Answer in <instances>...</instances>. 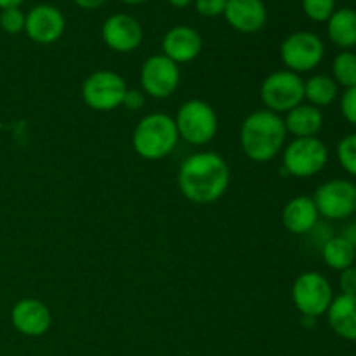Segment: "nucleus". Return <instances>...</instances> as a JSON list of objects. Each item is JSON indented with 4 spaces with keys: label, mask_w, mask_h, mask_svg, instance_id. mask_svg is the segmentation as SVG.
<instances>
[{
    "label": "nucleus",
    "mask_w": 356,
    "mask_h": 356,
    "mask_svg": "<svg viewBox=\"0 0 356 356\" xmlns=\"http://www.w3.org/2000/svg\"><path fill=\"white\" fill-rule=\"evenodd\" d=\"M229 167L214 152H198L186 156L179 165L177 186L184 198L198 205L218 202L229 186Z\"/></svg>",
    "instance_id": "1"
},
{
    "label": "nucleus",
    "mask_w": 356,
    "mask_h": 356,
    "mask_svg": "<svg viewBox=\"0 0 356 356\" xmlns=\"http://www.w3.org/2000/svg\"><path fill=\"white\" fill-rule=\"evenodd\" d=\"M325 56V45L318 35L312 31H294L280 45V58L285 68L294 73H308L315 70Z\"/></svg>",
    "instance_id": "9"
},
{
    "label": "nucleus",
    "mask_w": 356,
    "mask_h": 356,
    "mask_svg": "<svg viewBox=\"0 0 356 356\" xmlns=\"http://www.w3.org/2000/svg\"><path fill=\"white\" fill-rule=\"evenodd\" d=\"M179 141L176 122L165 113L143 117L132 132V148L141 159L155 162L169 156Z\"/></svg>",
    "instance_id": "3"
},
{
    "label": "nucleus",
    "mask_w": 356,
    "mask_h": 356,
    "mask_svg": "<svg viewBox=\"0 0 356 356\" xmlns=\"http://www.w3.org/2000/svg\"><path fill=\"white\" fill-rule=\"evenodd\" d=\"M24 0H0V9H13V7H19Z\"/></svg>",
    "instance_id": "33"
},
{
    "label": "nucleus",
    "mask_w": 356,
    "mask_h": 356,
    "mask_svg": "<svg viewBox=\"0 0 356 356\" xmlns=\"http://www.w3.org/2000/svg\"><path fill=\"white\" fill-rule=\"evenodd\" d=\"M143 92L153 99H167L177 90L181 82L179 65L170 61L167 56H149L139 73Z\"/></svg>",
    "instance_id": "11"
},
{
    "label": "nucleus",
    "mask_w": 356,
    "mask_h": 356,
    "mask_svg": "<svg viewBox=\"0 0 356 356\" xmlns=\"http://www.w3.org/2000/svg\"><path fill=\"white\" fill-rule=\"evenodd\" d=\"M24 21H26V14L19 7L3 9L0 13V28L9 35H17L24 31Z\"/></svg>",
    "instance_id": "26"
},
{
    "label": "nucleus",
    "mask_w": 356,
    "mask_h": 356,
    "mask_svg": "<svg viewBox=\"0 0 356 356\" xmlns=\"http://www.w3.org/2000/svg\"><path fill=\"white\" fill-rule=\"evenodd\" d=\"M146 104V94L143 90L138 89H127L124 96V103L122 106L129 111H139L141 108H145Z\"/></svg>",
    "instance_id": "30"
},
{
    "label": "nucleus",
    "mask_w": 356,
    "mask_h": 356,
    "mask_svg": "<svg viewBox=\"0 0 356 356\" xmlns=\"http://www.w3.org/2000/svg\"><path fill=\"white\" fill-rule=\"evenodd\" d=\"M341 236H344V238H346L348 242H350L351 245H353L356 249V221L350 222V225H346V228L343 229Z\"/></svg>",
    "instance_id": "32"
},
{
    "label": "nucleus",
    "mask_w": 356,
    "mask_h": 356,
    "mask_svg": "<svg viewBox=\"0 0 356 356\" xmlns=\"http://www.w3.org/2000/svg\"><path fill=\"white\" fill-rule=\"evenodd\" d=\"M329 149L318 138H296L282 149V167L298 179H308L325 169Z\"/></svg>",
    "instance_id": "5"
},
{
    "label": "nucleus",
    "mask_w": 356,
    "mask_h": 356,
    "mask_svg": "<svg viewBox=\"0 0 356 356\" xmlns=\"http://www.w3.org/2000/svg\"><path fill=\"white\" fill-rule=\"evenodd\" d=\"M120 2H124V3H131V6H138V3L146 2V0H120Z\"/></svg>",
    "instance_id": "35"
},
{
    "label": "nucleus",
    "mask_w": 356,
    "mask_h": 356,
    "mask_svg": "<svg viewBox=\"0 0 356 356\" xmlns=\"http://www.w3.org/2000/svg\"><path fill=\"white\" fill-rule=\"evenodd\" d=\"M73 2H75L80 9L90 10V9H99V7H103L108 0H73Z\"/></svg>",
    "instance_id": "31"
},
{
    "label": "nucleus",
    "mask_w": 356,
    "mask_h": 356,
    "mask_svg": "<svg viewBox=\"0 0 356 356\" xmlns=\"http://www.w3.org/2000/svg\"><path fill=\"white\" fill-rule=\"evenodd\" d=\"M325 315L337 336L356 343V296L341 294L334 298Z\"/></svg>",
    "instance_id": "18"
},
{
    "label": "nucleus",
    "mask_w": 356,
    "mask_h": 356,
    "mask_svg": "<svg viewBox=\"0 0 356 356\" xmlns=\"http://www.w3.org/2000/svg\"><path fill=\"white\" fill-rule=\"evenodd\" d=\"M341 113L346 118L348 124L356 127V87L346 89L341 96Z\"/></svg>",
    "instance_id": "28"
},
{
    "label": "nucleus",
    "mask_w": 356,
    "mask_h": 356,
    "mask_svg": "<svg viewBox=\"0 0 356 356\" xmlns=\"http://www.w3.org/2000/svg\"><path fill=\"white\" fill-rule=\"evenodd\" d=\"M318 209L313 197H296L285 204L282 211V225L292 235H308L318 225Z\"/></svg>",
    "instance_id": "17"
},
{
    "label": "nucleus",
    "mask_w": 356,
    "mask_h": 356,
    "mask_svg": "<svg viewBox=\"0 0 356 356\" xmlns=\"http://www.w3.org/2000/svg\"><path fill=\"white\" fill-rule=\"evenodd\" d=\"M287 129L284 118L270 110H256L245 117L240 127V146L252 162L264 163L280 155L285 148Z\"/></svg>",
    "instance_id": "2"
},
{
    "label": "nucleus",
    "mask_w": 356,
    "mask_h": 356,
    "mask_svg": "<svg viewBox=\"0 0 356 356\" xmlns=\"http://www.w3.org/2000/svg\"><path fill=\"white\" fill-rule=\"evenodd\" d=\"M191 2H195V0H169L170 6L176 7V9H184V7L191 6Z\"/></svg>",
    "instance_id": "34"
},
{
    "label": "nucleus",
    "mask_w": 356,
    "mask_h": 356,
    "mask_svg": "<svg viewBox=\"0 0 356 356\" xmlns=\"http://www.w3.org/2000/svg\"><path fill=\"white\" fill-rule=\"evenodd\" d=\"M10 322L19 334L28 337H40L49 332L52 325V315L47 305L38 299H19L10 309Z\"/></svg>",
    "instance_id": "14"
},
{
    "label": "nucleus",
    "mask_w": 356,
    "mask_h": 356,
    "mask_svg": "<svg viewBox=\"0 0 356 356\" xmlns=\"http://www.w3.org/2000/svg\"><path fill=\"white\" fill-rule=\"evenodd\" d=\"M332 299V285L322 273L305 271L292 284V302L302 316L316 320L325 315Z\"/></svg>",
    "instance_id": "8"
},
{
    "label": "nucleus",
    "mask_w": 356,
    "mask_h": 356,
    "mask_svg": "<svg viewBox=\"0 0 356 356\" xmlns=\"http://www.w3.org/2000/svg\"><path fill=\"white\" fill-rule=\"evenodd\" d=\"M339 96V86L329 75H313L305 80V99L316 108L332 104Z\"/></svg>",
    "instance_id": "22"
},
{
    "label": "nucleus",
    "mask_w": 356,
    "mask_h": 356,
    "mask_svg": "<svg viewBox=\"0 0 356 356\" xmlns=\"http://www.w3.org/2000/svg\"><path fill=\"white\" fill-rule=\"evenodd\" d=\"M336 10V0H302V13L315 23H327Z\"/></svg>",
    "instance_id": "25"
},
{
    "label": "nucleus",
    "mask_w": 356,
    "mask_h": 356,
    "mask_svg": "<svg viewBox=\"0 0 356 356\" xmlns=\"http://www.w3.org/2000/svg\"><path fill=\"white\" fill-rule=\"evenodd\" d=\"M337 160L350 176L356 177V132L344 136L337 143Z\"/></svg>",
    "instance_id": "24"
},
{
    "label": "nucleus",
    "mask_w": 356,
    "mask_h": 356,
    "mask_svg": "<svg viewBox=\"0 0 356 356\" xmlns=\"http://www.w3.org/2000/svg\"><path fill=\"white\" fill-rule=\"evenodd\" d=\"M101 38L111 51L129 54L141 45L143 28L131 14L118 13L104 21L101 28Z\"/></svg>",
    "instance_id": "13"
},
{
    "label": "nucleus",
    "mask_w": 356,
    "mask_h": 356,
    "mask_svg": "<svg viewBox=\"0 0 356 356\" xmlns=\"http://www.w3.org/2000/svg\"><path fill=\"white\" fill-rule=\"evenodd\" d=\"M261 101L273 113H287L305 101V80L289 70L270 73L261 82Z\"/></svg>",
    "instance_id": "6"
},
{
    "label": "nucleus",
    "mask_w": 356,
    "mask_h": 356,
    "mask_svg": "<svg viewBox=\"0 0 356 356\" xmlns=\"http://www.w3.org/2000/svg\"><path fill=\"white\" fill-rule=\"evenodd\" d=\"M339 289L341 294L346 296H356V266L346 268V270L341 271L339 277Z\"/></svg>",
    "instance_id": "29"
},
{
    "label": "nucleus",
    "mask_w": 356,
    "mask_h": 356,
    "mask_svg": "<svg viewBox=\"0 0 356 356\" xmlns=\"http://www.w3.org/2000/svg\"><path fill=\"white\" fill-rule=\"evenodd\" d=\"M66 19L58 7L51 3H38L26 14L24 33L30 40L40 45H51L63 37Z\"/></svg>",
    "instance_id": "12"
},
{
    "label": "nucleus",
    "mask_w": 356,
    "mask_h": 356,
    "mask_svg": "<svg viewBox=\"0 0 356 356\" xmlns=\"http://www.w3.org/2000/svg\"><path fill=\"white\" fill-rule=\"evenodd\" d=\"M195 9L204 17L222 16L226 9V0H195Z\"/></svg>",
    "instance_id": "27"
},
{
    "label": "nucleus",
    "mask_w": 356,
    "mask_h": 356,
    "mask_svg": "<svg viewBox=\"0 0 356 356\" xmlns=\"http://www.w3.org/2000/svg\"><path fill=\"white\" fill-rule=\"evenodd\" d=\"M322 257L330 270L343 271L355 264L356 249L344 236H330L323 242Z\"/></svg>",
    "instance_id": "21"
},
{
    "label": "nucleus",
    "mask_w": 356,
    "mask_h": 356,
    "mask_svg": "<svg viewBox=\"0 0 356 356\" xmlns=\"http://www.w3.org/2000/svg\"><path fill=\"white\" fill-rule=\"evenodd\" d=\"M332 79L337 86L344 89L356 87V54L351 51H343L334 58Z\"/></svg>",
    "instance_id": "23"
},
{
    "label": "nucleus",
    "mask_w": 356,
    "mask_h": 356,
    "mask_svg": "<svg viewBox=\"0 0 356 356\" xmlns=\"http://www.w3.org/2000/svg\"><path fill=\"white\" fill-rule=\"evenodd\" d=\"M318 214L330 221H344L356 212V184L348 179H330L313 195Z\"/></svg>",
    "instance_id": "10"
},
{
    "label": "nucleus",
    "mask_w": 356,
    "mask_h": 356,
    "mask_svg": "<svg viewBox=\"0 0 356 356\" xmlns=\"http://www.w3.org/2000/svg\"><path fill=\"white\" fill-rule=\"evenodd\" d=\"M124 76L111 70H97L82 83V99L94 111H113L124 103L127 92Z\"/></svg>",
    "instance_id": "7"
},
{
    "label": "nucleus",
    "mask_w": 356,
    "mask_h": 356,
    "mask_svg": "<svg viewBox=\"0 0 356 356\" xmlns=\"http://www.w3.org/2000/svg\"><path fill=\"white\" fill-rule=\"evenodd\" d=\"M225 19L240 33H256L268 21V10L263 0H226Z\"/></svg>",
    "instance_id": "16"
},
{
    "label": "nucleus",
    "mask_w": 356,
    "mask_h": 356,
    "mask_svg": "<svg viewBox=\"0 0 356 356\" xmlns=\"http://www.w3.org/2000/svg\"><path fill=\"white\" fill-rule=\"evenodd\" d=\"M327 35L330 42L341 49H351L356 45V10L341 7L334 10L327 21Z\"/></svg>",
    "instance_id": "20"
},
{
    "label": "nucleus",
    "mask_w": 356,
    "mask_h": 356,
    "mask_svg": "<svg viewBox=\"0 0 356 356\" xmlns=\"http://www.w3.org/2000/svg\"><path fill=\"white\" fill-rule=\"evenodd\" d=\"M174 122L179 139L193 146L209 145L219 129L218 113L211 104L202 99H190L181 104Z\"/></svg>",
    "instance_id": "4"
},
{
    "label": "nucleus",
    "mask_w": 356,
    "mask_h": 356,
    "mask_svg": "<svg viewBox=\"0 0 356 356\" xmlns=\"http://www.w3.org/2000/svg\"><path fill=\"white\" fill-rule=\"evenodd\" d=\"M202 49H204L202 35L186 24L170 28L162 38V54L176 65L195 61L202 54Z\"/></svg>",
    "instance_id": "15"
},
{
    "label": "nucleus",
    "mask_w": 356,
    "mask_h": 356,
    "mask_svg": "<svg viewBox=\"0 0 356 356\" xmlns=\"http://www.w3.org/2000/svg\"><path fill=\"white\" fill-rule=\"evenodd\" d=\"M287 134L296 138H316L323 127V113L320 108L309 103H301L299 106L287 111L284 118Z\"/></svg>",
    "instance_id": "19"
}]
</instances>
